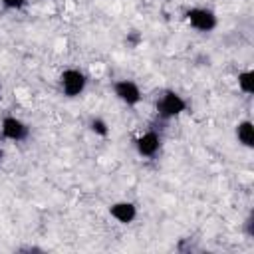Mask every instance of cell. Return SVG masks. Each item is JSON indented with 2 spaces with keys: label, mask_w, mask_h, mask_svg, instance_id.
I'll return each mask as SVG.
<instances>
[{
  "label": "cell",
  "mask_w": 254,
  "mask_h": 254,
  "mask_svg": "<svg viewBox=\"0 0 254 254\" xmlns=\"http://www.w3.org/2000/svg\"><path fill=\"white\" fill-rule=\"evenodd\" d=\"M187 107H189L187 99L175 89H163L155 101V111L161 121H169V119L183 115L187 111Z\"/></svg>",
  "instance_id": "6da1fadb"
},
{
  "label": "cell",
  "mask_w": 254,
  "mask_h": 254,
  "mask_svg": "<svg viewBox=\"0 0 254 254\" xmlns=\"http://www.w3.org/2000/svg\"><path fill=\"white\" fill-rule=\"evenodd\" d=\"M185 22L192 30H196L200 34H208L218 26V18H216L214 10H210L206 6H190V8H187L185 10Z\"/></svg>",
  "instance_id": "7a4b0ae2"
},
{
  "label": "cell",
  "mask_w": 254,
  "mask_h": 254,
  "mask_svg": "<svg viewBox=\"0 0 254 254\" xmlns=\"http://www.w3.org/2000/svg\"><path fill=\"white\" fill-rule=\"evenodd\" d=\"M58 85H60V91L73 99V97H79L85 87H87V75L79 69V67H65L60 77H58Z\"/></svg>",
  "instance_id": "3957f363"
},
{
  "label": "cell",
  "mask_w": 254,
  "mask_h": 254,
  "mask_svg": "<svg viewBox=\"0 0 254 254\" xmlns=\"http://www.w3.org/2000/svg\"><path fill=\"white\" fill-rule=\"evenodd\" d=\"M161 147H163V135L155 127H151L135 137V151L143 159H155L161 153Z\"/></svg>",
  "instance_id": "277c9868"
},
{
  "label": "cell",
  "mask_w": 254,
  "mask_h": 254,
  "mask_svg": "<svg viewBox=\"0 0 254 254\" xmlns=\"http://www.w3.org/2000/svg\"><path fill=\"white\" fill-rule=\"evenodd\" d=\"M0 133L6 141L24 143L30 137V125L16 115H4L0 121Z\"/></svg>",
  "instance_id": "5b68a950"
},
{
  "label": "cell",
  "mask_w": 254,
  "mask_h": 254,
  "mask_svg": "<svg viewBox=\"0 0 254 254\" xmlns=\"http://www.w3.org/2000/svg\"><path fill=\"white\" fill-rule=\"evenodd\" d=\"M113 93L127 107H137L143 101V91H141L139 83L133 81V79H117V81H113Z\"/></svg>",
  "instance_id": "8992f818"
},
{
  "label": "cell",
  "mask_w": 254,
  "mask_h": 254,
  "mask_svg": "<svg viewBox=\"0 0 254 254\" xmlns=\"http://www.w3.org/2000/svg\"><path fill=\"white\" fill-rule=\"evenodd\" d=\"M109 216L119 224H131L137 218V204L131 200H117L109 204Z\"/></svg>",
  "instance_id": "52a82bcc"
},
{
  "label": "cell",
  "mask_w": 254,
  "mask_h": 254,
  "mask_svg": "<svg viewBox=\"0 0 254 254\" xmlns=\"http://www.w3.org/2000/svg\"><path fill=\"white\" fill-rule=\"evenodd\" d=\"M234 133H236V141L242 147H246V149H252L254 147V127H252V121L250 119L240 121L236 125V129H234Z\"/></svg>",
  "instance_id": "ba28073f"
},
{
  "label": "cell",
  "mask_w": 254,
  "mask_h": 254,
  "mask_svg": "<svg viewBox=\"0 0 254 254\" xmlns=\"http://www.w3.org/2000/svg\"><path fill=\"white\" fill-rule=\"evenodd\" d=\"M238 89L246 95H252L254 91V73L252 69H244L238 73Z\"/></svg>",
  "instance_id": "9c48e42d"
},
{
  "label": "cell",
  "mask_w": 254,
  "mask_h": 254,
  "mask_svg": "<svg viewBox=\"0 0 254 254\" xmlns=\"http://www.w3.org/2000/svg\"><path fill=\"white\" fill-rule=\"evenodd\" d=\"M89 129H91V133H95L97 137H103V139L109 135V125H107V121H105L103 117H99V115H95V117L89 119Z\"/></svg>",
  "instance_id": "30bf717a"
},
{
  "label": "cell",
  "mask_w": 254,
  "mask_h": 254,
  "mask_svg": "<svg viewBox=\"0 0 254 254\" xmlns=\"http://www.w3.org/2000/svg\"><path fill=\"white\" fill-rule=\"evenodd\" d=\"M0 4L6 8V10H12V12H20L28 6V0H0Z\"/></svg>",
  "instance_id": "8fae6325"
},
{
  "label": "cell",
  "mask_w": 254,
  "mask_h": 254,
  "mask_svg": "<svg viewBox=\"0 0 254 254\" xmlns=\"http://www.w3.org/2000/svg\"><path fill=\"white\" fill-rule=\"evenodd\" d=\"M0 161H2V151H0Z\"/></svg>",
  "instance_id": "7c38bea8"
},
{
  "label": "cell",
  "mask_w": 254,
  "mask_h": 254,
  "mask_svg": "<svg viewBox=\"0 0 254 254\" xmlns=\"http://www.w3.org/2000/svg\"><path fill=\"white\" fill-rule=\"evenodd\" d=\"M0 97H2V89H0Z\"/></svg>",
  "instance_id": "4fadbf2b"
}]
</instances>
